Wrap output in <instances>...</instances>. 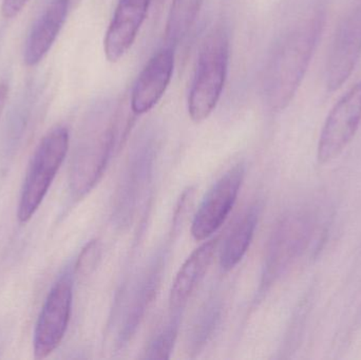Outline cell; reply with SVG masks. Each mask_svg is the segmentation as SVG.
Here are the masks:
<instances>
[{"label": "cell", "mask_w": 361, "mask_h": 360, "mask_svg": "<svg viewBox=\"0 0 361 360\" xmlns=\"http://www.w3.org/2000/svg\"><path fill=\"white\" fill-rule=\"evenodd\" d=\"M101 244L99 240H92L82 249L78 256L74 273L80 277H88L95 270L101 258Z\"/></svg>", "instance_id": "20"}, {"label": "cell", "mask_w": 361, "mask_h": 360, "mask_svg": "<svg viewBox=\"0 0 361 360\" xmlns=\"http://www.w3.org/2000/svg\"><path fill=\"white\" fill-rule=\"evenodd\" d=\"M219 237L203 243L184 262L178 272L171 291V311H183L200 285L216 255Z\"/></svg>", "instance_id": "15"}, {"label": "cell", "mask_w": 361, "mask_h": 360, "mask_svg": "<svg viewBox=\"0 0 361 360\" xmlns=\"http://www.w3.org/2000/svg\"><path fill=\"white\" fill-rule=\"evenodd\" d=\"M29 0H2L1 14L4 18H14L27 6Z\"/></svg>", "instance_id": "21"}, {"label": "cell", "mask_w": 361, "mask_h": 360, "mask_svg": "<svg viewBox=\"0 0 361 360\" xmlns=\"http://www.w3.org/2000/svg\"><path fill=\"white\" fill-rule=\"evenodd\" d=\"M257 224H258V211L256 207H250L238 220L223 243L220 254V266L222 271L229 272L243 259L244 255L252 243Z\"/></svg>", "instance_id": "16"}, {"label": "cell", "mask_w": 361, "mask_h": 360, "mask_svg": "<svg viewBox=\"0 0 361 360\" xmlns=\"http://www.w3.org/2000/svg\"><path fill=\"white\" fill-rule=\"evenodd\" d=\"M313 230V221L305 213H290L280 220L267 244L259 298L279 281L305 253Z\"/></svg>", "instance_id": "3"}, {"label": "cell", "mask_w": 361, "mask_h": 360, "mask_svg": "<svg viewBox=\"0 0 361 360\" xmlns=\"http://www.w3.org/2000/svg\"><path fill=\"white\" fill-rule=\"evenodd\" d=\"M204 0H173L167 17L165 37L169 46L180 44L197 19Z\"/></svg>", "instance_id": "18"}, {"label": "cell", "mask_w": 361, "mask_h": 360, "mask_svg": "<svg viewBox=\"0 0 361 360\" xmlns=\"http://www.w3.org/2000/svg\"><path fill=\"white\" fill-rule=\"evenodd\" d=\"M361 56V4L339 25L326 63V88L338 90L349 80Z\"/></svg>", "instance_id": "10"}, {"label": "cell", "mask_w": 361, "mask_h": 360, "mask_svg": "<svg viewBox=\"0 0 361 360\" xmlns=\"http://www.w3.org/2000/svg\"><path fill=\"white\" fill-rule=\"evenodd\" d=\"M69 10V0H50L32 25L25 42L23 61L35 66L42 61L63 29Z\"/></svg>", "instance_id": "14"}, {"label": "cell", "mask_w": 361, "mask_h": 360, "mask_svg": "<svg viewBox=\"0 0 361 360\" xmlns=\"http://www.w3.org/2000/svg\"><path fill=\"white\" fill-rule=\"evenodd\" d=\"M152 0H120L104 39L106 58L120 61L137 39Z\"/></svg>", "instance_id": "12"}, {"label": "cell", "mask_w": 361, "mask_h": 360, "mask_svg": "<svg viewBox=\"0 0 361 360\" xmlns=\"http://www.w3.org/2000/svg\"><path fill=\"white\" fill-rule=\"evenodd\" d=\"M361 124V82L335 104L326 118L318 142L317 158L326 164L338 158L353 141Z\"/></svg>", "instance_id": "8"}, {"label": "cell", "mask_w": 361, "mask_h": 360, "mask_svg": "<svg viewBox=\"0 0 361 360\" xmlns=\"http://www.w3.org/2000/svg\"><path fill=\"white\" fill-rule=\"evenodd\" d=\"M8 97V85L6 82H0V118L6 107Z\"/></svg>", "instance_id": "22"}, {"label": "cell", "mask_w": 361, "mask_h": 360, "mask_svg": "<svg viewBox=\"0 0 361 360\" xmlns=\"http://www.w3.org/2000/svg\"><path fill=\"white\" fill-rule=\"evenodd\" d=\"M157 152V141L150 137L137 142L131 151L114 200V216L118 225H127L137 211L152 180Z\"/></svg>", "instance_id": "6"}, {"label": "cell", "mask_w": 361, "mask_h": 360, "mask_svg": "<svg viewBox=\"0 0 361 360\" xmlns=\"http://www.w3.org/2000/svg\"><path fill=\"white\" fill-rule=\"evenodd\" d=\"M167 319L158 333L154 336L145 351L146 359H169L175 347L182 323L183 311H171Z\"/></svg>", "instance_id": "19"}, {"label": "cell", "mask_w": 361, "mask_h": 360, "mask_svg": "<svg viewBox=\"0 0 361 360\" xmlns=\"http://www.w3.org/2000/svg\"><path fill=\"white\" fill-rule=\"evenodd\" d=\"M73 274L66 271L55 283L42 306L34 332V354L46 359L61 345L71 315Z\"/></svg>", "instance_id": "7"}, {"label": "cell", "mask_w": 361, "mask_h": 360, "mask_svg": "<svg viewBox=\"0 0 361 360\" xmlns=\"http://www.w3.org/2000/svg\"><path fill=\"white\" fill-rule=\"evenodd\" d=\"M229 40L226 32L214 30L202 44L188 97V113L195 123L205 120L218 105L226 80Z\"/></svg>", "instance_id": "2"}, {"label": "cell", "mask_w": 361, "mask_h": 360, "mask_svg": "<svg viewBox=\"0 0 361 360\" xmlns=\"http://www.w3.org/2000/svg\"><path fill=\"white\" fill-rule=\"evenodd\" d=\"M114 139L116 130L112 123L82 135L70 167V190L76 200L84 198L101 179L114 150Z\"/></svg>", "instance_id": "5"}, {"label": "cell", "mask_w": 361, "mask_h": 360, "mask_svg": "<svg viewBox=\"0 0 361 360\" xmlns=\"http://www.w3.org/2000/svg\"><path fill=\"white\" fill-rule=\"evenodd\" d=\"M223 302L218 296L210 297L197 313L188 337L189 352L199 354L212 340L222 319Z\"/></svg>", "instance_id": "17"}, {"label": "cell", "mask_w": 361, "mask_h": 360, "mask_svg": "<svg viewBox=\"0 0 361 360\" xmlns=\"http://www.w3.org/2000/svg\"><path fill=\"white\" fill-rule=\"evenodd\" d=\"M320 27L319 19H312L278 44L264 78L265 101L274 111L286 109L296 95L311 63Z\"/></svg>", "instance_id": "1"}, {"label": "cell", "mask_w": 361, "mask_h": 360, "mask_svg": "<svg viewBox=\"0 0 361 360\" xmlns=\"http://www.w3.org/2000/svg\"><path fill=\"white\" fill-rule=\"evenodd\" d=\"M167 257H169V247H163L162 249H159L145 272L142 274L139 283H137L124 323H123L122 330H121L120 338H118V346L121 348L126 346L133 340L142 321L145 317L146 312L154 302L162 280Z\"/></svg>", "instance_id": "13"}, {"label": "cell", "mask_w": 361, "mask_h": 360, "mask_svg": "<svg viewBox=\"0 0 361 360\" xmlns=\"http://www.w3.org/2000/svg\"><path fill=\"white\" fill-rule=\"evenodd\" d=\"M244 179V166L235 165L208 190L193 218L191 234L197 241L209 238L233 209Z\"/></svg>", "instance_id": "9"}, {"label": "cell", "mask_w": 361, "mask_h": 360, "mask_svg": "<svg viewBox=\"0 0 361 360\" xmlns=\"http://www.w3.org/2000/svg\"><path fill=\"white\" fill-rule=\"evenodd\" d=\"M69 148V132L56 127L42 139L27 170L18 205L19 221L25 223L33 217L48 192Z\"/></svg>", "instance_id": "4"}, {"label": "cell", "mask_w": 361, "mask_h": 360, "mask_svg": "<svg viewBox=\"0 0 361 360\" xmlns=\"http://www.w3.org/2000/svg\"><path fill=\"white\" fill-rule=\"evenodd\" d=\"M175 68L173 49H162L144 67L133 87L131 109L137 116L150 111L164 95Z\"/></svg>", "instance_id": "11"}]
</instances>
